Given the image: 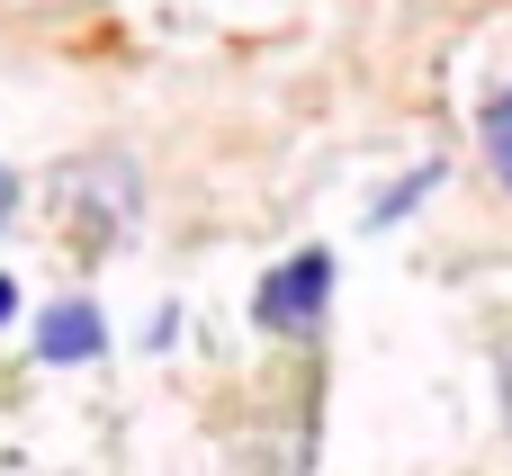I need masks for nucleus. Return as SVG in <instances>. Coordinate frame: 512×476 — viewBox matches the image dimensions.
<instances>
[{"label": "nucleus", "instance_id": "obj_1", "mask_svg": "<svg viewBox=\"0 0 512 476\" xmlns=\"http://www.w3.org/2000/svg\"><path fill=\"white\" fill-rule=\"evenodd\" d=\"M324 297H333V252H297V261H279V270L261 279L252 324H261V333H306V324L324 315Z\"/></svg>", "mask_w": 512, "mask_h": 476}, {"label": "nucleus", "instance_id": "obj_2", "mask_svg": "<svg viewBox=\"0 0 512 476\" xmlns=\"http://www.w3.org/2000/svg\"><path fill=\"white\" fill-rule=\"evenodd\" d=\"M99 342H108V333H99V306H81V297L36 324V360H63V369H72V360H99Z\"/></svg>", "mask_w": 512, "mask_h": 476}, {"label": "nucleus", "instance_id": "obj_3", "mask_svg": "<svg viewBox=\"0 0 512 476\" xmlns=\"http://www.w3.org/2000/svg\"><path fill=\"white\" fill-rule=\"evenodd\" d=\"M486 153H495V171H504V189H512V81L486 99Z\"/></svg>", "mask_w": 512, "mask_h": 476}, {"label": "nucleus", "instance_id": "obj_4", "mask_svg": "<svg viewBox=\"0 0 512 476\" xmlns=\"http://www.w3.org/2000/svg\"><path fill=\"white\" fill-rule=\"evenodd\" d=\"M9 315H18V288H9V279H0V324H9Z\"/></svg>", "mask_w": 512, "mask_h": 476}, {"label": "nucleus", "instance_id": "obj_5", "mask_svg": "<svg viewBox=\"0 0 512 476\" xmlns=\"http://www.w3.org/2000/svg\"><path fill=\"white\" fill-rule=\"evenodd\" d=\"M9 207H18V180H9V171H0V216H9Z\"/></svg>", "mask_w": 512, "mask_h": 476}]
</instances>
